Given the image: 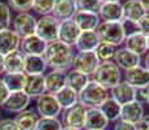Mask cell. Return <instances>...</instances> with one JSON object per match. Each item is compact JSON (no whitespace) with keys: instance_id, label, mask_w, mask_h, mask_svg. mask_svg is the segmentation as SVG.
<instances>
[{"instance_id":"2","label":"cell","mask_w":149,"mask_h":130,"mask_svg":"<svg viewBox=\"0 0 149 130\" xmlns=\"http://www.w3.org/2000/svg\"><path fill=\"white\" fill-rule=\"evenodd\" d=\"M110 98V92L98 85L95 81L90 79L86 86L79 92V103L85 108H100Z\"/></svg>"},{"instance_id":"22","label":"cell","mask_w":149,"mask_h":130,"mask_svg":"<svg viewBox=\"0 0 149 130\" xmlns=\"http://www.w3.org/2000/svg\"><path fill=\"white\" fill-rule=\"evenodd\" d=\"M47 64L43 56L25 55L24 57V73L26 76H41L46 72Z\"/></svg>"},{"instance_id":"34","label":"cell","mask_w":149,"mask_h":130,"mask_svg":"<svg viewBox=\"0 0 149 130\" xmlns=\"http://www.w3.org/2000/svg\"><path fill=\"white\" fill-rule=\"evenodd\" d=\"M116 47L110 43H105V42H100L98 46L95 47L94 54L97 56L98 61L105 63V61H113L116 54Z\"/></svg>"},{"instance_id":"27","label":"cell","mask_w":149,"mask_h":130,"mask_svg":"<svg viewBox=\"0 0 149 130\" xmlns=\"http://www.w3.org/2000/svg\"><path fill=\"white\" fill-rule=\"evenodd\" d=\"M1 79L4 82V85L7 86V89L9 90V92H17L24 91L28 76L24 72H20V73H4L1 76Z\"/></svg>"},{"instance_id":"20","label":"cell","mask_w":149,"mask_h":130,"mask_svg":"<svg viewBox=\"0 0 149 130\" xmlns=\"http://www.w3.org/2000/svg\"><path fill=\"white\" fill-rule=\"evenodd\" d=\"M20 44L21 38L16 34V31H13V29L0 31V55L1 56L20 50Z\"/></svg>"},{"instance_id":"31","label":"cell","mask_w":149,"mask_h":130,"mask_svg":"<svg viewBox=\"0 0 149 130\" xmlns=\"http://www.w3.org/2000/svg\"><path fill=\"white\" fill-rule=\"evenodd\" d=\"M89 81H90L89 76L81 73V72L74 70L72 68H71L70 70H67V87L72 89L77 94L86 86V83Z\"/></svg>"},{"instance_id":"40","label":"cell","mask_w":149,"mask_h":130,"mask_svg":"<svg viewBox=\"0 0 149 130\" xmlns=\"http://www.w3.org/2000/svg\"><path fill=\"white\" fill-rule=\"evenodd\" d=\"M120 23H122V28H123L124 35H126V36H130V35H134V34L140 33L139 25H137V22H135V21L124 20V18H123V20L120 21Z\"/></svg>"},{"instance_id":"41","label":"cell","mask_w":149,"mask_h":130,"mask_svg":"<svg viewBox=\"0 0 149 130\" xmlns=\"http://www.w3.org/2000/svg\"><path fill=\"white\" fill-rule=\"evenodd\" d=\"M0 130H20L15 118H3L0 120Z\"/></svg>"},{"instance_id":"23","label":"cell","mask_w":149,"mask_h":130,"mask_svg":"<svg viewBox=\"0 0 149 130\" xmlns=\"http://www.w3.org/2000/svg\"><path fill=\"white\" fill-rule=\"evenodd\" d=\"M76 12L77 10L76 5H74V0H55L54 9H52L51 14L56 20L64 21L72 18Z\"/></svg>"},{"instance_id":"29","label":"cell","mask_w":149,"mask_h":130,"mask_svg":"<svg viewBox=\"0 0 149 130\" xmlns=\"http://www.w3.org/2000/svg\"><path fill=\"white\" fill-rule=\"evenodd\" d=\"M15 120H16V122H17L20 130H36L37 124H38V120H39V116L36 109L28 108V109L22 111L21 113H18Z\"/></svg>"},{"instance_id":"28","label":"cell","mask_w":149,"mask_h":130,"mask_svg":"<svg viewBox=\"0 0 149 130\" xmlns=\"http://www.w3.org/2000/svg\"><path fill=\"white\" fill-rule=\"evenodd\" d=\"M98 43H100V38L95 31H81L74 44V48L77 50V52L94 51Z\"/></svg>"},{"instance_id":"19","label":"cell","mask_w":149,"mask_h":130,"mask_svg":"<svg viewBox=\"0 0 149 130\" xmlns=\"http://www.w3.org/2000/svg\"><path fill=\"white\" fill-rule=\"evenodd\" d=\"M109 120L100 108H88L85 117L84 130H106L109 126Z\"/></svg>"},{"instance_id":"32","label":"cell","mask_w":149,"mask_h":130,"mask_svg":"<svg viewBox=\"0 0 149 130\" xmlns=\"http://www.w3.org/2000/svg\"><path fill=\"white\" fill-rule=\"evenodd\" d=\"M55 98H56L59 105L62 107V109H67V108L74 105L76 103H79V94L67 86L60 90L59 92H56Z\"/></svg>"},{"instance_id":"10","label":"cell","mask_w":149,"mask_h":130,"mask_svg":"<svg viewBox=\"0 0 149 130\" xmlns=\"http://www.w3.org/2000/svg\"><path fill=\"white\" fill-rule=\"evenodd\" d=\"M80 33H81V30H80L79 26L74 23V21L72 18L60 21L59 30H58V41L67 44V46L74 47L77 39H79Z\"/></svg>"},{"instance_id":"51","label":"cell","mask_w":149,"mask_h":130,"mask_svg":"<svg viewBox=\"0 0 149 130\" xmlns=\"http://www.w3.org/2000/svg\"><path fill=\"white\" fill-rule=\"evenodd\" d=\"M145 104L149 105V87H148V95H147V100H145Z\"/></svg>"},{"instance_id":"47","label":"cell","mask_w":149,"mask_h":130,"mask_svg":"<svg viewBox=\"0 0 149 130\" xmlns=\"http://www.w3.org/2000/svg\"><path fill=\"white\" fill-rule=\"evenodd\" d=\"M143 64H144L143 66H144V68H145V69H147V70L149 72V51H148L147 54L144 55V61H143Z\"/></svg>"},{"instance_id":"45","label":"cell","mask_w":149,"mask_h":130,"mask_svg":"<svg viewBox=\"0 0 149 130\" xmlns=\"http://www.w3.org/2000/svg\"><path fill=\"white\" fill-rule=\"evenodd\" d=\"M147 95H148V87H140L136 89V95H135V100L145 104V100H147Z\"/></svg>"},{"instance_id":"12","label":"cell","mask_w":149,"mask_h":130,"mask_svg":"<svg viewBox=\"0 0 149 130\" xmlns=\"http://www.w3.org/2000/svg\"><path fill=\"white\" fill-rule=\"evenodd\" d=\"M144 116H145L144 104L137 102V100H134V102H130V103H127V104L122 105L120 118H119V120H123L130 124L137 125Z\"/></svg>"},{"instance_id":"44","label":"cell","mask_w":149,"mask_h":130,"mask_svg":"<svg viewBox=\"0 0 149 130\" xmlns=\"http://www.w3.org/2000/svg\"><path fill=\"white\" fill-rule=\"evenodd\" d=\"M9 90L7 89V86L4 85V82H3L1 77H0V107H3L4 105V103L7 102L8 96H9Z\"/></svg>"},{"instance_id":"42","label":"cell","mask_w":149,"mask_h":130,"mask_svg":"<svg viewBox=\"0 0 149 130\" xmlns=\"http://www.w3.org/2000/svg\"><path fill=\"white\" fill-rule=\"evenodd\" d=\"M137 25H139L140 33L144 34L145 36L149 35V13H147L145 16H143V17L137 21Z\"/></svg>"},{"instance_id":"6","label":"cell","mask_w":149,"mask_h":130,"mask_svg":"<svg viewBox=\"0 0 149 130\" xmlns=\"http://www.w3.org/2000/svg\"><path fill=\"white\" fill-rule=\"evenodd\" d=\"M86 109L81 103H76L72 107L62 111V124L65 128L81 129L84 130L85 117H86Z\"/></svg>"},{"instance_id":"21","label":"cell","mask_w":149,"mask_h":130,"mask_svg":"<svg viewBox=\"0 0 149 130\" xmlns=\"http://www.w3.org/2000/svg\"><path fill=\"white\" fill-rule=\"evenodd\" d=\"M124 81L135 89L149 87V72L144 66L139 65L134 69L124 72Z\"/></svg>"},{"instance_id":"8","label":"cell","mask_w":149,"mask_h":130,"mask_svg":"<svg viewBox=\"0 0 149 130\" xmlns=\"http://www.w3.org/2000/svg\"><path fill=\"white\" fill-rule=\"evenodd\" d=\"M98 65H100V61H98L94 51L77 52V54H74L72 60V69L81 72L89 77L93 76Z\"/></svg>"},{"instance_id":"17","label":"cell","mask_w":149,"mask_h":130,"mask_svg":"<svg viewBox=\"0 0 149 130\" xmlns=\"http://www.w3.org/2000/svg\"><path fill=\"white\" fill-rule=\"evenodd\" d=\"M47 48V43L37 36L36 34L21 39L20 50L24 55H36V56H43Z\"/></svg>"},{"instance_id":"16","label":"cell","mask_w":149,"mask_h":130,"mask_svg":"<svg viewBox=\"0 0 149 130\" xmlns=\"http://www.w3.org/2000/svg\"><path fill=\"white\" fill-rule=\"evenodd\" d=\"M46 92L55 95L67 86V72L64 70H50L45 74Z\"/></svg>"},{"instance_id":"43","label":"cell","mask_w":149,"mask_h":130,"mask_svg":"<svg viewBox=\"0 0 149 130\" xmlns=\"http://www.w3.org/2000/svg\"><path fill=\"white\" fill-rule=\"evenodd\" d=\"M113 130H137V126L134 124H130L127 121L123 120H118L114 122V128Z\"/></svg>"},{"instance_id":"50","label":"cell","mask_w":149,"mask_h":130,"mask_svg":"<svg viewBox=\"0 0 149 130\" xmlns=\"http://www.w3.org/2000/svg\"><path fill=\"white\" fill-rule=\"evenodd\" d=\"M62 130H81V129H73V128H65V126H63Z\"/></svg>"},{"instance_id":"11","label":"cell","mask_w":149,"mask_h":130,"mask_svg":"<svg viewBox=\"0 0 149 130\" xmlns=\"http://www.w3.org/2000/svg\"><path fill=\"white\" fill-rule=\"evenodd\" d=\"M31 98L29 95H26L24 91H17V92H10L9 96H8L7 102L4 103V109L7 112L10 113H21L22 111L28 109L29 105H30Z\"/></svg>"},{"instance_id":"30","label":"cell","mask_w":149,"mask_h":130,"mask_svg":"<svg viewBox=\"0 0 149 130\" xmlns=\"http://www.w3.org/2000/svg\"><path fill=\"white\" fill-rule=\"evenodd\" d=\"M24 57L25 55L21 50L13 51L4 56V70L5 73H20L24 72Z\"/></svg>"},{"instance_id":"13","label":"cell","mask_w":149,"mask_h":130,"mask_svg":"<svg viewBox=\"0 0 149 130\" xmlns=\"http://www.w3.org/2000/svg\"><path fill=\"white\" fill-rule=\"evenodd\" d=\"M101 21L105 22H120L123 20V8L120 1L102 3L98 9Z\"/></svg>"},{"instance_id":"52","label":"cell","mask_w":149,"mask_h":130,"mask_svg":"<svg viewBox=\"0 0 149 130\" xmlns=\"http://www.w3.org/2000/svg\"><path fill=\"white\" fill-rule=\"evenodd\" d=\"M109 1H120V0H101V3H109Z\"/></svg>"},{"instance_id":"3","label":"cell","mask_w":149,"mask_h":130,"mask_svg":"<svg viewBox=\"0 0 149 130\" xmlns=\"http://www.w3.org/2000/svg\"><path fill=\"white\" fill-rule=\"evenodd\" d=\"M92 79L110 91L122 81V70L114 61L100 63L95 72L93 73Z\"/></svg>"},{"instance_id":"5","label":"cell","mask_w":149,"mask_h":130,"mask_svg":"<svg viewBox=\"0 0 149 130\" xmlns=\"http://www.w3.org/2000/svg\"><path fill=\"white\" fill-rule=\"evenodd\" d=\"M59 20L54 17L52 14L41 16V18L37 20L36 35L43 39L47 44L51 42L58 41V30H59Z\"/></svg>"},{"instance_id":"36","label":"cell","mask_w":149,"mask_h":130,"mask_svg":"<svg viewBox=\"0 0 149 130\" xmlns=\"http://www.w3.org/2000/svg\"><path fill=\"white\" fill-rule=\"evenodd\" d=\"M55 0H33V10L39 16L51 14Z\"/></svg>"},{"instance_id":"33","label":"cell","mask_w":149,"mask_h":130,"mask_svg":"<svg viewBox=\"0 0 149 130\" xmlns=\"http://www.w3.org/2000/svg\"><path fill=\"white\" fill-rule=\"evenodd\" d=\"M100 109L102 111V113L106 116V118L109 120V122H115L120 118V109L122 105L118 102H115L114 99L109 98L105 103L100 107Z\"/></svg>"},{"instance_id":"48","label":"cell","mask_w":149,"mask_h":130,"mask_svg":"<svg viewBox=\"0 0 149 130\" xmlns=\"http://www.w3.org/2000/svg\"><path fill=\"white\" fill-rule=\"evenodd\" d=\"M4 73H5V70H4V56L0 55V76H3Z\"/></svg>"},{"instance_id":"39","label":"cell","mask_w":149,"mask_h":130,"mask_svg":"<svg viewBox=\"0 0 149 130\" xmlns=\"http://www.w3.org/2000/svg\"><path fill=\"white\" fill-rule=\"evenodd\" d=\"M8 7L17 13H26L33 9V0H7Z\"/></svg>"},{"instance_id":"38","label":"cell","mask_w":149,"mask_h":130,"mask_svg":"<svg viewBox=\"0 0 149 130\" xmlns=\"http://www.w3.org/2000/svg\"><path fill=\"white\" fill-rule=\"evenodd\" d=\"M12 25V13L7 3L0 1V31L9 29Z\"/></svg>"},{"instance_id":"24","label":"cell","mask_w":149,"mask_h":130,"mask_svg":"<svg viewBox=\"0 0 149 130\" xmlns=\"http://www.w3.org/2000/svg\"><path fill=\"white\" fill-rule=\"evenodd\" d=\"M124 48H127L128 51L134 52V54L143 56L148 52V43H147V36L141 33L134 34V35L126 36L124 39Z\"/></svg>"},{"instance_id":"15","label":"cell","mask_w":149,"mask_h":130,"mask_svg":"<svg viewBox=\"0 0 149 130\" xmlns=\"http://www.w3.org/2000/svg\"><path fill=\"white\" fill-rule=\"evenodd\" d=\"M113 61L119 66L120 70L123 69L124 72H127V70H130V69H134L140 65V63H141V56L128 51L127 48L123 47V48L116 50L115 57H114Z\"/></svg>"},{"instance_id":"53","label":"cell","mask_w":149,"mask_h":130,"mask_svg":"<svg viewBox=\"0 0 149 130\" xmlns=\"http://www.w3.org/2000/svg\"><path fill=\"white\" fill-rule=\"evenodd\" d=\"M147 43H148V51H149V35H147Z\"/></svg>"},{"instance_id":"54","label":"cell","mask_w":149,"mask_h":130,"mask_svg":"<svg viewBox=\"0 0 149 130\" xmlns=\"http://www.w3.org/2000/svg\"><path fill=\"white\" fill-rule=\"evenodd\" d=\"M0 120H1V118H0Z\"/></svg>"},{"instance_id":"26","label":"cell","mask_w":149,"mask_h":130,"mask_svg":"<svg viewBox=\"0 0 149 130\" xmlns=\"http://www.w3.org/2000/svg\"><path fill=\"white\" fill-rule=\"evenodd\" d=\"M122 8H123L124 20H131V21L137 22L143 16L147 14V10L144 9L140 0H126L122 4Z\"/></svg>"},{"instance_id":"1","label":"cell","mask_w":149,"mask_h":130,"mask_svg":"<svg viewBox=\"0 0 149 130\" xmlns=\"http://www.w3.org/2000/svg\"><path fill=\"white\" fill-rule=\"evenodd\" d=\"M74 56L73 47L67 46L59 41L51 42L47 44V48L45 51V61L47 68L51 70H70L72 68V60Z\"/></svg>"},{"instance_id":"46","label":"cell","mask_w":149,"mask_h":130,"mask_svg":"<svg viewBox=\"0 0 149 130\" xmlns=\"http://www.w3.org/2000/svg\"><path fill=\"white\" fill-rule=\"evenodd\" d=\"M136 126L137 130H149V115H145Z\"/></svg>"},{"instance_id":"49","label":"cell","mask_w":149,"mask_h":130,"mask_svg":"<svg viewBox=\"0 0 149 130\" xmlns=\"http://www.w3.org/2000/svg\"><path fill=\"white\" fill-rule=\"evenodd\" d=\"M140 3L143 4V7L147 10V13H149V0H140Z\"/></svg>"},{"instance_id":"4","label":"cell","mask_w":149,"mask_h":130,"mask_svg":"<svg viewBox=\"0 0 149 130\" xmlns=\"http://www.w3.org/2000/svg\"><path fill=\"white\" fill-rule=\"evenodd\" d=\"M95 33H97L98 38H100V42L110 43L115 47L122 46L124 43V39H126L120 22H105V21H101Z\"/></svg>"},{"instance_id":"7","label":"cell","mask_w":149,"mask_h":130,"mask_svg":"<svg viewBox=\"0 0 149 130\" xmlns=\"http://www.w3.org/2000/svg\"><path fill=\"white\" fill-rule=\"evenodd\" d=\"M36 111L39 117H54L58 118L62 115V107L59 105L55 95L46 94L41 95L36 99Z\"/></svg>"},{"instance_id":"35","label":"cell","mask_w":149,"mask_h":130,"mask_svg":"<svg viewBox=\"0 0 149 130\" xmlns=\"http://www.w3.org/2000/svg\"><path fill=\"white\" fill-rule=\"evenodd\" d=\"M63 124L59 118L54 117H39L36 130H62Z\"/></svg>"},{"instance_id":"37","label":"cell","mask_w":149,"mask_h":130,"mask_svg":"<svg viewBox=\"0 0 149 130\" xmlns=\"http://www.w3.org/2000/svg\"><path fill=\"white\" fill-rule=\"evenodd\" d=\"M101 4H102L101 0H74L76 10H81V12L98 13Z\"/></svg>"},{"instance_id":"25","label":"cell","mask_w":149,"mask_h":130,"mask_svg":"<svg viewBox=\"0 0 149 130\" xmlns=\"http://www.w3.org/2000/svg\"><path fill=\"white\" fill-rule=\"evenodd\" d=\"M24 92L30 98H39L41 95L46 94V85H45V74L41 76H28L26 85Z\"/></svg>"},{"instance_id":"18","label":"cell","mask_w":149,"mask_h":130,"mask_svg":"<svg viewBox=\"0 0 149 130\" xmlns=\"http://www.w3.org/2000/svg\"><path fill=\"white\" fill-rule=\"evenodd\" d=\"M79 29L81 31H95L98 28V25L101 23V18L98 16V13L93 12H81L77 10L72 17Z\"/></svg>"},{"instance_id":"9","label":"cell","mask_w":149,"mask_h":130,"mask_svg":"<svg viewBox=\"0 0 149 130\" xmlns=\"http://www.w3.org/2000/svg\"><path fill=\"white\" fill-rule=\"evenodd\" d=\"M13 31H16L21 39L36 34V28H37V18L30 13H17L12 21Z\"/></svg>"},{"instance_id":"14","label":"cell","mask_w":149,"mask_h":130,"mask_svg":"<svg viewBox=\"0 0 149 130\" xmlns=\"http://www.w3.org/2000/svg\"><path fill=\"white\" fill-rule=\"evenodd\" d=\"M110 98L114 99L115 102H118L120 105L127 104L130 102L135 100V95H136V89L132 87L130 83H127L126 81H120L116 86H114L110 90Z\"/></svg>"}]
</instances>
